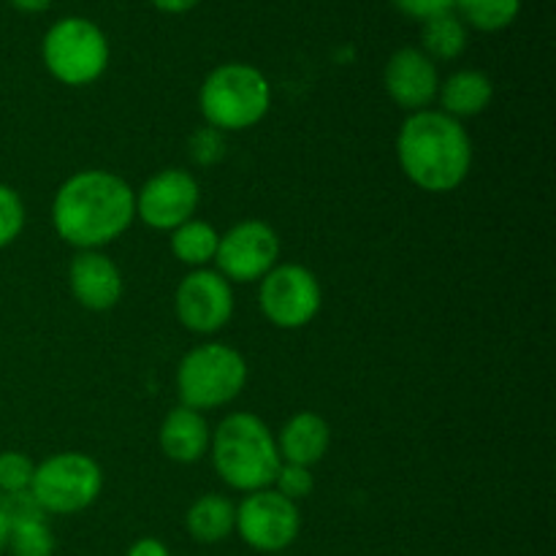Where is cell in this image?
Segmentation results:
<instances>
[{
    "instance_id": "18",
    "label": "cell",
    "mask_w": 556,
    "mask_h": 556,
    "mask_svg": "<svg viewBox=\"0 0 556 556\" xmlns=\"http://www.w3.org/2000/svg\"><path fill=\"white\" fill-rule=\"evenodd\" d=\"M185 530L195 543H223L237 530V505L223 494H201L185 514Z\"/></svg>"
},
{
    "instance_id": "5",
    "label": "cell",
    "mask_w": 556,
    "mask_h": 556,
    "mask_svg": "<svg viewBox=\"0 0 556 556\" xmlns=\"http://www.w3.org/2000/svg\"><path fill=\"white\" fill-rule=\"evenodd\" d=\"M248 383V362L223 342H206L182 356L177 367L179 405L190 410H215L242 394Z\"/></svg>"
},
{
    "instance_id": "27",
    "label": "cell",
    "mask_w": 556,
    "mask_h": 556,
    "mask_svg": "<svg viewBox=\"0 0 556 556\" xmlns=\"http://www.w3.org/2000/svg\"><path fill=\"white\" fill-rule=\"evenodd\" d=\"M0 510H3L5 519L11 521V527L22 525V521L47 519V514L41 510V505H38L36 497L30 494V489H25V492L0 494Z\"/></svg>"
},
{
    "instance_id": "13",
    "label": "cell",
    "mask_w": 556,
    "mask_h": 556,
    "mask_svg": "<svg viewBox=\"0 0 556 556\" xmlns=\"http://www.w3.org/2000/svg\"><path fill=\"white\" fill-rule=\"evenodd\" d=\"M383 87L396 106L416 114L429 109L432 101H438L440 76L432 60L421 49L405 47L396 49L386 63Z\"/></svg>"
},
{
    "instance_id": "9",
    "label": "cell",
    "mask_w": 556,
    "mask_h": 556,
    "mask_svg": "<svg viewBox=\"0 0 556 556\" xmlns=\"http://www.w3.org/2000/svg\"><path fill=\"white\" fill-rule=\"evenodd\" d=\"M239 538L253 552L280 554L296 543L302 532V514L299 505L277 494L275 489L250 492L237 505V530Z\"/></svg>"
},
{
    "instance_id": "32",
    "label": "cell",
    "mask_w": 556,
    "mask_h": 556,
    "mask_svg": "<svg viewBox=\"0 0 556 556\" xmlns=\"http://www.w3.org/2000/svg\"><path fill=\"white\" fill-rule=\"evenodd\" d=\"M9 535H11V521L5 519L3 510H0V554L9 548Z\"/></svg>"
},
{
    "instance_id": "6",
    "label": "cell",
    "mask_w": 556,
    "mask_h": 556,
    "mask_svg": "<svg viewBox=\"0 0 556 556\" xmlns=\"http://www.w3.org/2000/svg\"><path fill=\"white\" fill-rule=\"evenodd\" d=\"M103 489V470L92 456L63 451L36 465L30 494L43 514L71 516L90 508Z\"/></svg>"
},
{
    "instance_id": "10",
    "label": "cell",
    "mask_w": 556,
    "mask_h": 556,
    "mask_svg": "<svg viewBox=\"0 0 556 556\" xmlns=\"http://www.w3.org/2000/svg\"><path fill=\"white\" fill-rule=\"evenodd\" d=\"M280 258V237L264 220H242L220 233L215 264L228 282H261Z\"/></svg>"
},
{
    "instance_id": "22",
    "label": "cell",
    "mask_w": 556,
    "mask_h": 556,
    "mask_svg": "<svg viewBox=\"0 0 556 556\" xmlns=\"http://www.w3.org/2000/svg\"><path fill=\"white\" fill-rule=\"evenodd\" d=\"M54 548H58V541H54L47 519L22 521V525L11 527V556H54Z\"/></svg>"
},
{
    "instance_id": "15",
    "label": "cell",
    "mask_w": 556,
    "mask_h": 556,
    "mask_svg": "<svg viewBox=\"0 0 556 556\" xmlns=\"http://www.w3.org/2000/svg\"><path fill=\"white\" fill-rule=\"evenodd\" d=\"M157 443H161L166 459L179 462V465H195V462H201L210 454L212 429L206 424L204 413L177 405L163 418Z\"/></svg>"
},
{
    "instance_id": "7",
    "label": "cell",
    "mask_w": 556,
    "mask_h": 556,
    "mask_svg": "<svg viewBox=\"0 0 556 556\" xmlns=\"http://www.w3.org/2000/svg\"><path fill=\"white\" fill-rule=\"evenodd\" d=\"M43 63L63 85H92L109 65V41L96 22L68 16L43 36Z\"/></svg>"
},
{
    "instance_id": "17",
    "label": "cell",
    "mask_w": 556,
    "mask_h": 556,
    "mask_svg": "<svg viewBox=\"0 0 556 556\" xmlns=\"http://www.w3.org/2000/svg\"><path fill=\"white\" fill-rule=\"evenodd\" d=\"M494 98V85L483 71H456L448 79L440 81L438 101L440 112L448 114V117L459 119L462 117H478L481 112H486L489 103Z\"/></svg>"
},
{
    "instance_id": "26",
    "label": "cell",
    "mask_w": 556,
    "mask_h": 556,
    "mask_svg": "<svg viewBox=\"0 0 556 556\" xmlns=\"http://www.w3.org/2000/svg\"><path fill=\"white\" fill-rule=\"evenodd\" d=\"M271 486H275V492L282 494L286 500L299 503V500H307L309 494L315 492V476L309 467L288 465V462H282Z\"/></svg>"
},
{
    "instance_id": "19",
    "label": "cell",
    "mask_w": 556,
    "mask_h": 556,
    "mask_svg": "<svg viewBox=\"0 0 556 556\" xmlns=\"http://www.w3.org/2000/svg\"><path fill=\"white\" fill-rule=\"evenodd\" d=\"M217 242H220V233L215 231V226H210L206 220H195V217L172 231L174 258L193 269H206L210 261H215Z\"/></svg>"
},
{
    "instance_id": "24",
    "label": "cell",
    "mask_w": 556,
    "mask_h": 556,
    "mask_svg": "<svg viewBox=\"0 0 556 556\" xmlns=\"http://www.w3.org/2000/svg\"><path fill=\"white\" fill-rule=\"evenodd\" d=\"M33 472H36V462L30 456L20 451H3L0 454V494L30 489Z\"/></svg>"
},
{
    "instance_id": "4",
    "label": "cell",
    "mask_w": 556,
    "mask_h": 556,
    "mask_svg": "<svg viewBox=\"0 0 556 556\" xmlns=\"http://www.w3.org/2000/svg\"><path fill=\"white\" fill-rule=\"evenodd\" d=\"M199 109L206 125L223 134L255 128L271 109V85L248 63L217 65L201 85Z\"/></svg>"
},
{
    "instance_id": "12",
    "label": "cell",
    "mask_w": 556,
    "mask_h": 556,
    "mask_svg": "<svg viewBox=\"0 0 556 556\" xmlns=\"http://www.w3.org/2000/svg\"><path fill=\"white\" fill-rule=\"evenodd\" d=\"M177 320L193 334H215L233 315V288L217 269H193L174 293Z\"/></svg>"
},
{
    "instance_id": "11",
    "label": "cell",
    "mask_w": 556,
    "mask_h": 556,
    "mask_svg": "<svg viewBox=\"0 0 556 556\" xmlns=\"http://www.w3.org/2000/svg\"><path fill=\"white\" fill-rule=\"evenodd\" d=\"M201 188L185 168H163L136 190V217L155 231H174L193 220L199 210Z\"/></svg>"
},
{
    "instance_id": "14",
    "label": "cell",
    "mask_w": 556,
    "mask_h": 556,
    "mask_svg": "<svg viewBox=\"0 0 556 556\" xmlns=\"http://www.w3.org/2000/svg\"><path fill=\"white\" fill-rule=\"evenodd\" d=\"M68 288L76 302L92 313H106L123 299V271L101 250H79L68 266Z\"/></svg>"
},
{
    "instance_id": "28",
    "label": "cell",
    "mask_w": 556,
    "mask_h": 556,
    "mask_svg": "<svg viewBox=\"0 0 556 556\" xmlns=\"http://www.w3.org/2000/svg\"><path fill=\"white\" fill-rule=\"evenodd\" d=\"M396 9L402 11V14L413 16V20H432V16H440V14H448L451 9H454L456 0H394Z\"/></svg>"
},
{
    "instance_id": "16",
    "label": "cell",
    "mask_w": 556,
    "mask_h": 556,
    "mask_svg": "<svg viewBox=\"0 0 556 556\" xmlns=\"http://www.w3.org/2000/svg\"><path fill=\"white\" fill-rule=\"evenodd\" d=\"M331 445V429L318 413H296L277 434V451L288 465L313 467L326 456Z\"/></svg>"
},
{
    "instance_id": "29",
    "label": "cell",
    "mask_w": 556,
    "mask_h": 556,
    "mask_svg": "<svg viewBox=\"0 0 556 556\" xmlns=\"http://www.w3.org/2000/svg\"><path fill=\"white\" fill-rule=\"evenodd\" d=\"M125 556H172V554H168L166 543H161L157 538H139Z\"/></svg>"
},
{
    "instance_id": "30",
    "label": "cell",
    "mask_w": 556,
    "mask_h": 556,
    "mask_svg": "<svg viewBox=\"0 0 556 556\" xmlns=\"http://www.w3.org/2000/svg\"><path fill=\"white\" fill-rule=\"evenodd\" d=\"M152 3L161 11H166V14H185V11L193 9L199 0H152Z\"/></svg>"
},
{
    "instance_id": "23",
    "label": "cell",
    "mask_w": 556,
    "mask_h": 556,
    "mask_svg": "<svg viewBox=\"0 0 556 556\" xmlns=\"http://www.w3.org/2000/svg\"><path fill=\"white\" fill-rule=\"evenodd\" d=\"M188 152L190 157H193L195 166H217V163L226 157V134L212 128V125H201V128H195L193 134H190Z\"/></svg>"
},
{
    "instance_id": "21",
    "label": "cell",
    "mask_w": 556,
    "mask_h": 556,
    "mask_svg": "<svg viewBox=\"0 0 556 556\" xmlns=\"http://www.w3.org/2000/svg\"><path fill=\"white\" fill-rule=\"evenodd\" d=\"M462 16L472 27L483 33H494L508 27L519 16L521 0H456Z\"/></svg>"
},
{
    "instance_id": "2",
    "label": "cell",
    "mask_w": 556,
    "mask_h": 556,
    "mask_svg": "<svg viewBox=\"0 0 556 556\" xmlns=\"http://www.w3.org/2000/svg\"><path fill=\"white\" fill-rule=\"evenodd\" d=\"M396 161L416 188L427 193H451L470 177V134L459 119L440 109H424L402 123L396 134Z\"/></svg>"
},
{
    "instance_id": "25",
    "label": "cell",
    "mask_w": 556,
    "mask_h": 556,
    "mask_svg": "<svg viewBox=\"0 0 556 556\" xmlns=\"http://www.w3.org/2000/svg\"><path fill=\"white\" fill-rule=\"evenodd\" d=\"M25 228V204L11 185L0 182V248L16 242Z\"/></svg>"
},
{
    "instance_id": "1",
    "label": "cell",
    "mask_w": 556,
    "mask_h": 556,
    "mask_svg": "<svg viewBox=\"0 0 556 556\" xmlns=\"http://www.w3.org/2000/svg\"><path fill=\"white\" fill-rule=\"evenodd\" d=\"M136 217V190L114 172L87 168L65 179L52 201V226L76 250H101Z\"/></svg>"
},
{
    "instance_id": "3",
    "label": "cell",
    "mask_w": 556,
    "mask_h": 556,
    "mask_svg": "<svg viewBox=\"0 0 556 556\" xmlns=\"http://www.w3.org/2000/svg\"><path fill=\"white\" fill-rule=\"evenodd\" d=\"M212 462L223 483L237 492L271 489L282 459L277 438L253 413H231L212 432Z\"/></svg>"
},
{
    "instance_id": "20",
    "label": "cell",
    "mask_w": 556,
    "mask_h": 556,
    "mask_svg": "<svg viewBox=\"0 0 556 556\" xmlns=\"http://www.w3.org/2000/svg\"><path fill=\"white\" fill-rule=\"evenodd\" d=\"M421 52L427 54L429 60H456L467 47V30L465 22L459 16L440 14L432 16V20L424 22V33H421Z\"/></svg>"
},
{
    "instance_id": "8",
    "label": "cell",
    "mask_w": 556,
    "mask_h": 556,
    "mask_svg": "<svg viewBox=\"0 0 556 556\" xmlns=\"http://www.w3.org/2000/svg\"><path fill=\"white\" fill-rule=\"evenodd\" d=\"M258 304L264 318L277 329H304L313 324L324 304V291L315 277L302 264H277L261 280Z\"/></svg>"
},
{
    "instance_id": "31",
    "label": "cell",
    "mask_w": 556,
    "mask_h": 556,
    "mask_svg": "<svg viewBox=\"0 0 556 556\" xmlns=\"http://www.w3.org/2000/svg\"><path fill=\"white\" fill-rule=\"evenodd\" d=\"M14 9L25 11V14H41V11H47L49 5H52V0H9Z\"/></svg>"
}]
</instances>
